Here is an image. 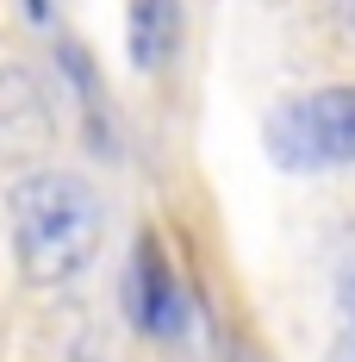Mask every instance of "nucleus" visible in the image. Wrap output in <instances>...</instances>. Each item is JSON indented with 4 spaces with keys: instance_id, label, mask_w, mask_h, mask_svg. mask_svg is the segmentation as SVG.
Listing matches in <instances>:
<instances>
[{
    "instance_id": "nucleus-4",
    "label": "nucleus",
    "mask_w": 355,
    "mask_h": 362,
    "mask_svg": "<svg viewBox=\"0 0 355 362\" xmlns=\"http://www.w3.org/2000/svg\"><path fill=\"white\" fill-rule=\"evenodd\" d=\"M181 32V6L175 0H131V63L138 69H162Z\"/></svg>"
},
{
    "instance_id": "nucleus-6",
    "label": "nucleus",
    "mask_w": 355,
    "mask_h": 362,
    "mask_svg": "<svg viewBox=\"0 0 355 362\" xmlns=\"http://www.w3.org/2000/svg\"><path fill=\"white\" fill-rule=\"evenodd\" d=\"M330 362H355V331H349V337H337V350H330Z\"/></svg>"
},
{
    "instance_id": "nucleus-1",
    "label": "nucleus",
    "mask_w": 355,
    "mask_h": 362,
    "mask_svg": "<svg viewBox=\"0 0 355 362\" xmlns=\"http://www.w3.org/2000/svg\"><path fill=\"white\" fill-rule=\"evenodd\" d=\"M6 225H13V262L19 275L37 281V288H56L81 275L94 250H100V194L81 175H63V169H37L13 187L6 200Z\"/></svg>"
},
{
    "instance_id": "nucleus-2",
    "label": "nucleus",
    "mask_w": 355,
    "mask_h": 362,
    "mask_svg": "<svg viewBox=\"0 0 355 362\" xmlns=\"http://www.w3.org/2000/svg\"><path fill=\"white\" fill-rule=\"evenodd\" d=\"M268 150L287 169H337L355 163V88L299 94L268 119Z\"/></svg>"
},
{
    "instance_id": "nucleus-7",
    "label": "nucleus",
    "mask_w": 355,
    "mask_h": 362,
    "mask_svg": "<svg viewBox=\"0 0 355 362\" xmlns=\"http://www.w3.org/2000/svg\"><path fill=\"white\" fill-rule=\"evenodd\" d=\"M349 25H355V0H349Z\"/></svg>"
},
{
    "instance_id": "nucleus-3",
    "label": "nucleus",
    "mask_w": 355,
    "mask_h": 362,
    "mask_svg": "<svg viewBox=\"0 0 355 362\" xmlns=\"http://www.w3.org/2000/svg\"><path fill=\"white\" fill-rule=\"evenodd\" d=\"M131 313L150 337H169L181 325V288H175V269L169 256L156 250V238L138 244V262H131Z\"/></svg>"
},
{
    "instance_id": "nucleus-5",
    "label": "nucleus",
    "mask_w": 355,
    "mask_h": 362,
    "mask_svg": "<svg viewBox=\"0 0 355 362\" xmlns=\"http://www.w3.org/2000/svg\"><path fill=\"white\" fill-rule=\"evenodd\" d=\"M337 306H343V319L355 331V269H343V288H337Z\"/></svg>"
}]
</instances>
